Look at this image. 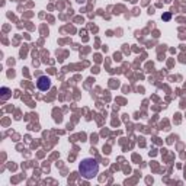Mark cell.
Returning a JSON list of instances; mask_svg holds the SVG:
<instances>
[{"label":"cell","instance_id":"1","mask_svg":"<svg viewBox=\"0 0 186 186\" xmlns=\"http://www.w3.org/2000/svg\"><path fill=\"white\" fill-rule=\"evenodd\" d=\"M79 172L84 179H93V177H96V174L99 172V163L92 157L83 159L79 166Z\"/></svg>","mask_w":186,"mask_h":186},{"label":"cell","instance_id":"2","mask_svg":"<svg viewBox=\"0 0 186 186\" xmlns=\"http://www.w3.org/2000/svg\"><path fill=\"white\" fill-rule=\"evenodd\" d=\"M36 86H38L39 90L47 92V90L51 89V79L47 77V76H41V77H38V80H36Z\"/></svg>","mask_w":186,"mask_h":186},{"label":"cell","instance_id":"3","mask_svg":"<svg viewBox=\"0 0 186 186\" xmlns=\"http://www.w3.org/2000/svg\"><path fill=\"white\" fill-rule=\"evenodd\" d=\"M9 96H10V90L8 87H3L2 89V99L6 100V99H9Z\"/></svg>","mask_w":186,"mask_h":186},{"label":"cell","instance_id":"4","mask_svg":"<svg viewBox=\"0 0 186 186\" xmlns=\"http://www.w3.org/2000/svg\"><path fill=\"white\" fill-rule=\"evenodd\" d=\"M163 18H164V21H169V19H170V15H169V13H166Z\"/></svg>","mask_w":186,"mask_h":186}]
</instances>
